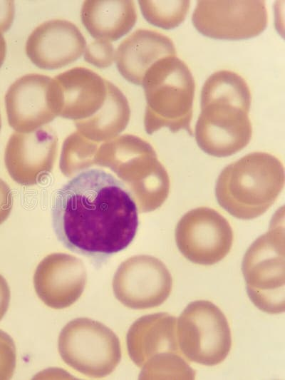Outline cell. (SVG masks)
I'll return each mask as SVG.
<instances>
[{
	"label": "cell",
	"mask_w": 285,
	"mask_h": 380,
	"mask_svg": "<svg viewBox=\"0 0 285 380\" xmlns=\"http://www.w3.org/2000/svg\"><path fill=\"white\" fill-rule=\"evenodd\" d=\"M192 21L209 38L241 40L259 35L266 27L268 14L261 0H200Z\"/></svg>",
	"instance_id": "10"
},
{
	"label": "cell",
	"mask_w": 285,
	"mask_h": 380,
	"mask_svg": "<svg viewBox=\"0 0 285 380\" xmlns=\"http://www.w3.org/2000/svg\"><path fill=\"white\" fill-rule=\"evenodd\" d=\"M81 21L96 40L117 41L128 34L137 21V12L130 0H87L81 11Z\"/></svg>",
	"instance_id": "18"
},
{
	"label": "cell",
	"mask_w": 285,
	"mask_h": 380,
	"mask_svg": "<svg viewBox=\"0 0 285 380\" xmlns=\"http://www.w3.org/2000/svg\"><path fill=\"white\" fill-rule=\"evenodd\" d=\"M14 17L13 1H0V31L3 33L11 27Z\"/></svg>",
	"instance_id": "25"
},
{
	"label": "cell",
	"mask_w": 285,
	"mask_h": 380,
	"mask_svg": "<svg viewBox=\"0 0 285 380\" xmlns=\"http://www.w3.org/2000/svg\"><path fill=\"white\" fill-rule=\"evenodd\" d=\"M12 207V195L7 184L0 178V225L8 217Z\"/></svg>",
	"instance_id": "24"
},
{
	"label": "cell",
	"mask_w": 285,
	"mask_h": 380,
	"mask_svg": "<svg viewBox=\"0 0 285 380\" xmlns=\"http://www.w3.org/2000/svg\"><path fill=\"white\" fill-rule=\"evenodd\" d=\"M177 334L185 356L205 366L222 362L232 346L227 319L221 309L209 301H195L185 307L178 319Z\"/></svg>",
	"instance_id": "9"
},
{
	"label": "cell",
	"mask_w": 285,
	"mask_h": 380,
	"mask_svg": "<svg viewBox=\"0 0 285 380\" xmlns=\"http://www.w3.org/2000/svg\"><path fill=\"white\" fill-rule=\"evenodd\" d=\"M176 318L155 313L138 319L126 337L131 360L141 368L140 379H193L195 371L179 346Z\"/></svg>",
	"instance_id": "5"
},
{
	"label": "cell",
	"mask_w": 285,
	"mask_h": 380,
	"mask_svg": "<svg viewBox=\"0 0 285 380\" xmlns=\"http://www.w3.org/2000/svg\"><path fill=\"white\" fill-rule=\"evenodd\" d=\"M58 115L83 120L103 106L107 96L106 79L85 67H75L53 78Z\"/></svg>",
	"instance_id": "16"
},
{
	"label": "cell",
	"mask_w": 285,
	"mask_h": 380,
	"mask_svg": "<svg viewBox=\"0 0 285 380\" xmlns=\"http://www.w3.org/2000/svg\"><path fill=\"white\" fill-rule=\"evenodd\" d=\"M107 96L100 108L92 116L76 121L77 128L95 140L109 139L123 131L130 115L128 101L123 92L106 80Z\"/></svg>",
	"instance_id": "20"
},
{
	"label": "cell",
	"mask_w": 285,
	"mask_h": 380,
	"mask_svg": "<svg viewBox=\"0 0 285 380\" xmlns=\"http://www.w3.org/2000/svg\"><path fill=\"white\" fill-rule=\"evenodd\" d=\"M281 211L273 217L268 232L248 248L242 265L250 300L269 314L285 309L284 208Z\"/></svg>",
	"instance_id": "6"
},
{
	"label": "cell",
	"mask_w": 285,
	"mask_h": 380,
	"mask_svg": "<svg viewBox=\"0 0 285 380\" xmlns=\"http://www.w3.org/2000/svg\"><path fill=\"white\" fill-rule=\"evenodd\" d=\"M84 59L86 62L100 68L112 65L115 60V50L110 41L95 40L85 48Z\"/></svg>",
	"instance_id": "22"
},
{
	"label": "cell",
	"mask_w": 285,
	"mask_h": 380,
	"mask_svg": "<svg viewBox=\"0 0 285 380\" xmlns=\"http://www.w3.org/2000/svg\"><path fill=\"white\" fill-rule=\"evenodd\" d=\"M51 220L65 247L100 266L133 240L138 213L132 192L121 180L102 169L89 168L56 192Z\"/></svg>",
	"instance_id": "1"
},
{
	"label": "cell",
	"mask_w": 285,
	"mask_h": 380,
	"mask_svg": "<svg viewBox=\"0 0 285 380\" xmlns=\"http://www.w3.org/2000/svg\"><path fill=\"white\" fill-rule=\"evenodd\" d=\"M16 361V346L13 339L0 329V379H10Z\"/></svg>",
	"instance_id": "23"
},
{
	"label": "cell",
	"mask_w": 285,
	"mask_h": 380,
	"mask_svg": "<svg viewBox=\"0 0 285 380\" xmlns=\"http://www.w3.org/2000/svg\"><path fill=\"white\" fill-rule=\"evenodd\" d=\"M6 53V43L5 38L0 31V68L2 66Z\"/></svg>",
	"instance_id": "27"
},
{
	"label": "cell",
	"mask_w": 285,
	"mask_h": 380,
	"mask_svg": "<svg viewBox=\"0 0 285 380\" xmlns=\"http://www.w3.org/2000/svg\"><path fill=\"white\" fill-rule=\"evenodd\" d=\"M142 86L146 98L144 118L148 134L162 128L192 133L191 120L195 84L187 64L176 56L165 57L146 72Z\"/></svg>",
	"instance_id": "4"
},
{
	"label": "cell",
	"mask_w": 285,
	"mask_h": 380,
	"mask_svg": "<svg viewBox=\"0 0 285 380\" xmlns=\"http://www.w3.org/2000/svg\"><path fill=\"white\" fill-rule=\"evenodd\" d=\"M10 289L6 280L0 274V321L5 315L10 302Z\"/></svg>",
	"instance_id": "26"
},
{
	"label": "cell",
	"mask_w": 285,
	"mask_h": 380,
	"mask_svg": "<svg viewBox=\"0 0 285 380\" xmlns=\"http://www.w3.org/2000/svg\"><path fill=\"white\" fill-rule=\"evenodd\" d=\"M251 92L246 81L231 71L214 72L201 91V112L195 136L198 146L214 157H227L249 143Z\"/></svg>",
	"instance_id": "2"
},
{
	"label": "cell",
	"mask_w": 285,
	"mask_h": 380,
	"mask_svg": "<svg viewBox=\"0 0 285 380\" xmlns=\"http://www.w3.org/2000/svg\"><path fill=\"white\" fill-rule=\"evenodd\" d=\"M9 125L17 131L29 132L58 115L53 80L38 73L16 80L5 95Z\"/></svg>",
	"instance_id": "13"
},
{
	"label": "cell",
	"mask_w": 285,
	"mask_h": 380,
	"mask_svg": "<svg viewBox=\"0 0 285 380\" xmlns=\"http://www.w3.org/2000/svg\"><path fill=\"white\" fill-rule=\"evenodd\" d=\"M57 149L55 133L46 127L31 133H13L6 147L4 160L15 178L26 166H48L53 163Z\"/></svg>",
	"instance_id": "19"
},
{
	"label": "cell",
	"mask_w": 285,
	"mask_h": 380,
	"mask_svg": "<svg viewBox=\"0 0 285 380\" xmlns=\"http://www.w3.org/2000/svg\"><path fill=\"white\" fill-rule=\"evenodd\" d=\"M170 56H176V50L169 37L156 31L139 29L119 44L115 60L123 78L142 86L148 69L157 61Z\"/></svg>",
	"instance_id": "17"
},
{
	"label": "cell",
	"mask_w": 285,
	"mask_h": 380,
	"mask_svg": "<svg viewBox=\"0 0 285 380\" xmlns=\"http://www.w3.org/2000/svg\"><path fill=\"white\" fill-rule=\"evenodd\" d=\"M284 185L281 161L265 152H254L226 166L219 175L215 195L231 215L252 220L263 215Z\"/></svg>",
	"instance_id": "3"
},
{
	"label": "cell",
	"mask_w": 285,
	"mask_h": 380,
	"mask_svg": "<svg viewBox=\"0 0 285 380\" xmlns=\"http://www.w3.org/2000/svg\"><path fill=\"white\" fill-rule=\"evenodd\" d=\"M138 3L143 16L149 23L166 30L174 29L184 21L190 5L187 0H140Z\"/></svg>",
	"instance_id": "21"
},
{
	"label": "cell",
	"mask_w": 285,
	"mask_h": 380,
	"mask_svg": "<svg viewBox=\"0 0 285 380\" xmlns=\"http://www.w3.org/2000/svg\"><path fill=\"white\" fill-rule=\"evenodd\" d=\"M172 286V277L165 265L150 255L128 259L120 265L113 280L115 297L134 309L160 306L170 296Z\"/></svg>",
	"instance_id": "12"
},
{
	"label": "cell",
	"mask_w": 285,
	"mask_h": 380,
	"mask_svg": "<svg viewBox=\"0 0 285 380\" xmlns=\"http://www.w3.org/2000/svg\"><path fill=\"white\" fill-rule=\"evenodd\" d=\"M86 41L72 22L63 19L46 21L37 26L26 43V53L37 67L54 70L79 58Z\"/></svg>",
	"instance_id": "15"
},
{
	"label": "cell",
	"mask_w": 285,
	"mask_h": 380,
	"mask_svg": "<svg viewBox=\"0 0 285 380\" xmlns=\"http://www.w3.org/2000/svg\"><path fill=\"white\" fill-rule=\"evenodd\" d=\"M175 235L184 257L201 265H212L224 259L233 243L229 222L207 207L187 212L177 224Z\"/></svg>",
	"instance_id": "11"
},
{
	"label": "cell",
	"mask_w": 285,
	"mask_h": 380,
	"mask_svg": "<svg viewBox=\"0 0 285 380\" xmlns=\"http://www.w3.org/2000/svg\"><path fill=\"white\" fill-rule=\"evenodd\" d=\"M100 150L102 159L117 167L129 183L140 212L153 211L165 202L170 178L148 142L126 134L103 144Z\"/></svg>",
	"instance_id": "7"
},
{
	"label": "cell",
	"mask_w": 285,
	"mask_h": 380,
	"mask_svg": "<svg viewBox=\"0 0 285 380\" xmlns=\"http://www.w3.org/2000/svg\"><path fill=\"white\" fill-rule=\"evenodd\" d=\"M58 347L68 366L92 378L109 375L121 359L116 334L103 324L88 318L69 322L59 334Z\"/></svg>",
	"instance_id": "8"
},
{
	"label": "cell",
	"mask_w": 285,
	"mask_h": 380,
	"mask_svg": "<svg viewBox=\"0 0 285 380\" xmlns=\"http://www.w3.org/2000/svg\"><path fill=\"white\" fill-rule=\"evenodd\" d=\"M86 280V270L80 260L56 253L39 263L34 273L33 286L36 294L46 306L61 309L78 299Z\"/></svg>",
	"instance_id": "14"
},
{
	"label": "cell",
	"mask_w": 285,
	"mask_h": 380,
	"mask_svg": "<svg viewBox=\"0 0 285 380\" xmlns=\"http://www.w3.org/2000/svg\"><path fill=\"white\" fill-rule=\"evenodd\" d=\"M0 129H1V117H0Z\"/></svg>",
	"instance_id": "28"
}]
</instances>
